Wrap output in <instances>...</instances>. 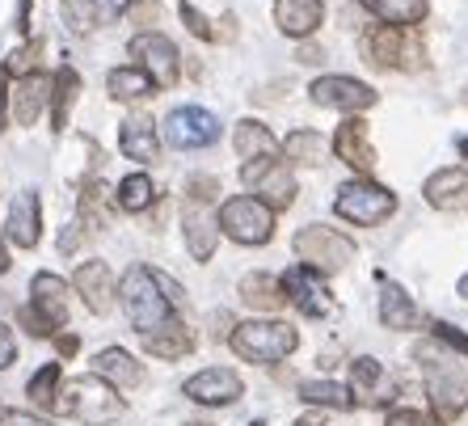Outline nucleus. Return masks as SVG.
Masks as SVG:
<instances>
[{"label":"nucleus","mask_w":468,"mask_h":426,"mask_svg":"<svg viewBox=\"0 0 468 426\" xmlns=\"http://www.w3.org/2000/svg\"><path fill=\"white\" fill-rule=\"evenodd\" d=\"M119 304H122V313H127L131 329H140V338H148V334H156V329L177 321L174 300L161 292L153 266H131V271L122 274Z\"/></svg>","instance_id":"1"},{"label":"nucleus","mask_w":468,"mask_h":426,"mask_svg":"<svg viewBox=\"0 0 468 426\" xmlns=\"http://www.w3.org/2000/svg\"><path fill=\"white\" fill-rule=\"evenodd\" d=\"M414 359L426 372V393H431V410L439 414V422H452L468 410V376L439 342H422L414 350Z\"/></svg>","instance_id":"2"},{"label":"nucleus","mask_w":468,"mask_h":426,"mask_svg":"<svg viewBox=\"0 0 468 426\" xmlns=\"http://www.w3.org/2000/svg\"><path fill=\"white\" fill-rule=\"evenodd\" d=\"M59 410H64V414H72L77 422L101 426V422L122 418L127 401H122V397L114 393L101 376H72V380L59 389Z\"/></svg>","instance_id":"3"},{"label":"nucleus","mask_w":468,"mask_h":426,"mask_svg":"<svg viewBox=\"0 0 468 426\" xmlns=\"http://www.w3.org/2000/svg\"><path fill=\"white\" fill-rule=\"evenodd\" d=\"M229 346L245 363H279L300 346V334L287 321H240L229 334Z\"/></svg>","instance_id":"4"},{"label":"nucleus","mask_w":468,"mask_h":426,"mask_svg":"<svg viewBox=\"0 0 468 426\" xmlns=\"http://www.w3.org/2000/svg\"><path fill=\"white\" fill-rule=\"evenodd\" d=\"M295 258H300V266H308V271L325 279V274H338L355 262V240L342 237L329 224H304L295 232Z\"/></svg>","instance_id":"5"},{"label":"nucleus","mask_w":468,"mask_h":426,"mask_svg":"<svg viewBox=\"0 0 468 426\" xmlns=\"http://www.w3.org/2000/svg\"><path fill=\"white\" fill-rule=\"evenodd\" d=\"M334 211H338L346 224H359V229H376L397 211V195L371 177H350L342 182L338 195H334Z\"/></svg>","instance_id":"6"},{"label":"nucleus","mask_w":468,"mask_h":426,"mask_svg":"<svg viewBox=\"0 0 468 426\" xmlns=\"http://www.w3.org/2000/svg\"><path fill=\"white\" fill-rule=\"evenodd\" d=\"M240 182L250 190L258 203H266L271 211H287L295 203V177L287 169V161L279 156H258V161H245L240 165Z\"/></svg>","instance_id":"7"},{"label":"nucleus","mask_w":468,"mask_h":426,"mask_svg":"<svg viewBox=\"0 0 468 426\" xmlns=\"http://www.w3.org/2000/svg\"><path fill=\"white\" fill-rule=\"evenodd\" d=\"M219 232L232 237L237 245H266L274 237V211L258 203L253 195H237L219 208Z\"/></svg>","instance_id":"8"},{"label":"nucleus","mask_w":468,"mask_h":426,"mask_svg":"<svg viewBox=\"0 0 468 426\" xmlns=\"http://www.w3.org/2000/svg\"><path fill=\"white\" fill-rule=\"evenodd\" d=\"M363 59L376 68H418L422 64V47L414 43L410 30H397V26H371L359 38Z\"/></svg>","instance_id":"9"},{"label":"nucleus","mask_w":468,"mask_h":426,"mask_svg":"<svg viewBox=\"0 0 468 426\" xmlns=\"http://www.w3.org/2000/svg\"><path fill=\"white\" fill-rule=\"evenodd\" d=\"M219 140V119L203 106H177L169 119H165V144L169 148H211Z\"/></svg>","instance_id":"10"},{"label":"nucleus","mask_w":468,"mask_h":426,"mask_svg":"<svg viewBox=\"0 0 468 426\" xmlns=\"http://www.w3.org/2000/svg\"><path fill=\"white\" fill-rule=\"evenodd\" d=\"M127 51H131V59H135V68L153 80V89H169L177 80V47L169 43L165 34H156V30L135 34Z\"/></svg>","instance_id":"11"},{"label":"nucleus","mask_w":468,"mask_h":426,"mask_svg":"<svg viewBox=\"0 0 468 426\" xmlns=\"http://www.w3.org/2000/svg\"><path fill=\"white\" fill-rule=\"evenodd\" d=\"M308 98L325 110H342V114H355L359 119L363 110L376 106V89L363 85L355 77H316L308 85Z\"/></svg>","instance_id":"12"},{"label":"nucleus","mask_w":468,"mask_h":426,"mask_svg":"<svg viewBox=\"0 0 468 426\" xmlns=\"http://www.w3.org/2000/svg\"><path fill=\"white\" fill-rule=\"evenodd\" d=\"M182 393L190 397L195 405H211V410H219V405L240 401L245 380H240L232 367H203V372H195L190 380L182 384Z\"/></svg>","instance_id":"13"},{"label":"nucleus","mask_w":468,"mask_h":426,"mask_svg":"<svg viewBox=\"0 0 468 426\" xmlns=\"http://www.w3.org/2000/svg\"><path fill=\"white\" fill-rule=\"evenodd\" d=\"M279 283H283V295L304 313V317H329V313H334V300H329V292H325V279H321L316 271H308V266H292Z\"/></svg>","instance_id":"14"},{"label":"nucleus","mask_w":468,"mask_h":426,"mask_svg":"<svg viewBox=\"0 0 468 426\" xmlns=\"http://www.w3.org/2000/svg\"><path fill=\"white\" fill-rule=\"evenodd\" d=\"M392 393H397V384H392V376L384 372L380 359L363 355V359L350 363V397L359 405H388Z\"/></svg>","instance_id":"15"},{"label":"nucleus","mask_w":468,"mask_h":426,"mask_svg":"<svg viewBox=\"0 0 468 426\" xmlns=\"http://www.w3.org/2000/svg\"><path fill=\"white\" fill-rule=\"evenodd\" d=\"M182 232H186L190 258H195V262H211V253H216V245H219V219L207 211V203H186Z\"/></svg>","instance_id":"16"},{"label":"nucleus","mask_w":468,"mask_h":426,"mask_svg":"<svg viewBox=\"0 0 468 426\" xmlns=\"http://www.w3.org/2000/svg\"><path fill=\"white\" fill-rule=\"evenodd\" d=\"M5 232L17 250H34L38 237H43V203L34 190H22V195L9 203V219H5Z\"/></svg>","instance_id":"17"},{"label":"nucleus","mask_w":468,"mask_h":426,"mask_svg":"<svg viewBox=\"0 0 468 426\" xmlns=\"http://www.w3.org/2000/svg\"><path fill=\"white\" fill-rule=\"evenodd\" d=\"M334 153H338V161H346L355 174L371 177V169H376V148H371V132L363 119H346L338 127V135H334Z\"/></svg>","instance_id":"18"},{"label":"nucleus","mask_w":468,"mask_h":426,"mask_svg":"<svg viewBox=\"0 0 468 426\" xmlns=\"http://www.w3.org/2000/svg\"><path fill=\"white\" fill-rule=\"evenodd\" d=\"M72 287H77V295H85V308L89 313H110V304L119 300V292H114V274H110L106 262H80L77 274H72Z\"/></svg>","instance_id":"19"},{"label":"nucleus","mask_w":468,"mask_h":426,"mask_svg":"<svg viewBox=\"0 0 468 426\" xmlns=\"http://www.w3.org/2000/svg\"><path fill=\"white\" fill-rule=\"evenodd\" d=\"M30 308L51 329H59L68 321V283L51 271H38L34 274V283H30Z\"/></svg>","instance_id":"20"},{"label":"nucleus","mask_w":468,"mask_h":426,"mask_svg":"<svg viewBox=\"0 0 468 426\" xmlns=\"http://www.w3.org/2000/svg\"><path fill=\"white\" fill-rule=\"evenodd\" d=\"M422 195L435 211H468V169H439V174H431Z\"/></svg>","instance_id":"21"},{"label":"nucleus","mask_w":468,"mask_h":426,"mask_svg":"<svg viewBox=\"0 0 468 426\" xmlns=\"http://www.w3.org/2000/svg\"><path fill=\"white\" fill-rule=\"evenodd\" d=\"M119 148L127 161H140V165H153L161 144H156V122L148 114H127L119 127Z\"/></svg>","instance_id":"22"},{"label":"nucleus","mask_w":468,"mask_h":426,"mask_svg":"<svg viewBox=\"0 0 468 426\" xmlns=\"http://www.w3.org/2000/svg\"><path fill=\"white\" fill-rule=\"evenodd\" d=\"M325 17V5L321 0H274V26L287 34V38H308L316 34Z\"/></svg>","instance_id":"23"},{"label":"nucleus","mask_w":468,"mask_h":426,"mask_svg":"<svg viewBox=\"0 0 468 426\" xmlns=\"http://www.w3.org/2000/svg\"><path fill=\"white\" fill-rule=\"evenodd\" d=\"M93 376H101V380L114 389H135V384H144V367L135 363V355H127L122 346H106L98 350V359H93Z\"/></svg>","instance_id":"24"},{"label":"nucleus","mask_w":468,"mask_h":426,"mask_svg":"<svg viewBox=\"0 0 468 426\" xmlns=\"http://www.w3.org/2000/svg\"><path fill=\"white\" fill-rule=\"evenodd\" d=\"M9 98H13V119L22 122V127H34L38 114L47 110V101H51V80H47L43 72L22 77L17 80V93H9Z\"/></svg>","instance_id":"25"},{"label":"nucleus","mask_w":468,"mask_h":426,"mask_svg":"<svg viewBox=\"0 0 468 426\" xmlns=\"http://www.w3.org/2000/svg\"><path fill=\"white\" fill-rule=\"evenodd\" d=\"M380 279V321L388 329H418V321H422V313H418V304L410 300V292L397 283H388L384 274H376Z\"/></svg>","instance_id":"26"},{"label":"nucleus","mask_w":468,"mask_h":426,"mask_svg":"<svg viewBox=\"0 0 468 426\" xmlns=\"http://www.w3.org/2000/svg\"><path fill=\"white\" fill-rule=\"evenodd\" d=\"M359 5L380 26H397V30H410V26H418L431 13L426 0H359Z\"/></svg>","instance_id":"27"},{"label":"nucleus","mask_w":468,"mask_h":426,"mask_svg":"<svg viewBox=\"0 0 468 426\" xmlns=\"http://www.w3.org/2000/svg\"><path fill=\"white\" fill-rule=\"evenodd\" d=\"M240 300L250 308H261V313H279V308L287 304V295H283V283L274 279V274L266 271H253L240 279Z\"/></svg>","instance_id":"28"},{"label":"nucleus","mask_w":468,"mask_h":426,"mask_svg":"<svg viewBox=\"0 0 468 426\" xmlns=\"http://www.w3.org/2000/svg\"><path fill=\"white\" fill-rule=\"evenodd\" d=\"M232 148H237L240 161H258V156L279 153V140H274V132L271 127H261L258 119H240L237 132H232Z\"/></svg>","instance_id":"29"},{"label":"nucleus","mask_w":468,"mask_h":426,"mask_svg":"<svg viewBox=\"0 0 468 426\" xmlns=\"http://www.w3.org/2000/svg\"><path fill=\"white\" fill-rule=\"evenodd\" d=\"M144 350H148V355H156V359H182V355H190V350H195V334H190V329H186V321L177 317L174 325H165V329H156V334H148V338H144Z\"/></svg>","instance_id":"30"},{"label":"nucleus","mask_w":468,"mask_h":426,"mask_svg":"<svg viewBox=\"0 0 468 426\" xmlns=\"http://www.w3.org/2000/svg\"><path fill=\"white\" fill-rule=\"evenodd\" d=\"M77 93H80V80H77V72L72 68H59L55 72V80H51V132L55 135H64L68 132V114H72V106H77Z\"/></svg>","instance_id":"31"},{"label":"nucleus","mask_w":468,"mask_h":426,"mask_svg":"<svg viewBox=\"0 0 468 426\" xmlns=\"http://www.w3.org/2000/svg\"><path fill=\"white\" fill-rule=\"evenodd\" d=\"M106 93L114 101H135V98H153L156 89H153V80L144 77L135 64H127V68H110L106 72Z\"/></svg>","instance_id":"32"},{"label":"nucleus","mask_w":468,"mask_h":426,"mask_svg":"<svg viewBox=\"0 0 468 426\" xmlns=\"http://www.w3.org/2000/svg\"><path fill=\"white\" fill-rule=\"evenodd\" d=\"M325 153L329 144L321 140V132H308V127H300V132H292L283 140V156L295 165H325Z\"/></svg>","instance_id":"33"},{"label":"nucleus","mask_w":468,"mask_h":426,"mask_svg":"<svg viewBox=\"0 0 468 426\" xmlns=\"http://www.w3.org/2000/svg\"><path fill=\"white\" fill-rule=\"evenodd\" d=\"M59 380H64V367H59V363H43V367L30 376L26 393H30V401L38 405V410H59Z\"/></svg>","instance_id":"34"},{"label":"nucleus","mask_w":468,"mask_h":426,"mask_svg":"<svg viewBox=\"0 0 468 426\" xmlns=\"http://www.w3.org/2000/svg\"><path fill=\"white\" fill-rule=\"evenodd\" d=\"M300 401L321 405V410H350V405H355V397H350L346 384H334V380H304V384H300Z\"/></svg>","instance_id":"35"},{"label":"nucleus","mask_w":468,"mask_h":426,"mask_svg":"<svg viewBox=\"0 0 468 426\" xmlns=\"http://www.w3.org/2000/svg\"><path fill=\"white\" fill-rule=\"evenodd\" d=\"M114 203H119L122 211H148L156 203V186L148 174H127L119 182V195H114Z\"/></svg>","instance_id":"36"},{"label":"nucleus","mask_w":468,"mask_h":426,"mask_svg":"<svg viewBox=\"0 0 468 426\" xmlns=\"http://www.w3.org/2000/svg\"><path fill=\"white\" fill-rule=\"evenodd\" d=\"M80 219H85L89 229H110V190L106 182H85V195H80Z\"/></svg>","instance_id":"37"},{"label":"nucleus","mask_w":468,"mask_h":426,"mask_svg":"<svg viewBox=\"0 0 468 426\" xmlns=\"http://www.w3.org/2000/svg\"><path fill=\"white\" fill-rule=\"evenodd\" d=\"M5 77H34V72H38V43H26V47H17V51L9 55V59H5Z\"/></svg>","instance_id":"38"},{"label":"nucleus","mask_w":468,"mask_h":426,"mask_svg":"<svg viewBox=\"0 0 468 426\" xmlns=\"http://www.w3.org/2000/svg\"><path fill=\"white\" fill-rule=\"evenodd\" d=\"M431 334H435L439 346L460 350V355L468 359V334H460V325H452V321H431Z\"/></svg>","instance_id":"39"},{"label":"nucleus","mask_w":468,"mask_h":426,"mask_svg":"<svg viewBox=\"0 0 468 426\" xmlns=\"http://www.w3.org/2000/svg\"><path fill=\"white\" fill-rule=\"evenodd\" d=\"M177 13H182V22H186V30L195 34V38H203V43H211L216 38V30H211V22L203 17V13L190 5V0H177Z\"/></svg>","instance_id":"40"},{"label":"nucleus","mask_w":468,"mask_h":426,"mask_svg":"<svg viewBox=\"0 0 468 426\" xmlns=\"http://www.w3.org/2000/svg\"><path fill=\"white\" fill-rule=\"evenodd\" d=\"M89 13H93V22H114L122 13L131 9V0H85Z\"/></svg>","instance_id":"41"},{"label":"nucleus","mask_w":468,"mask_h":426,"mask_svg":"<svg viewBox=\"0 0 468 426\" xmlns=\"http://www.w3.org/2000/svg\"><path fill=\"white\" fill-rule=\"evenodd\" d=\"M384 426H443V422L431 418V414H422V410H392Z\"/></svg>","instance_id":"42"},{"label":"nucleus","mask_w":468,"mask_h":426,"mask_svg":"<svg viewBox=\"0 0 468 426\" xmlns=\"http://www.w3.org/2000/svg\"><path fill=\"white\" fill-rule=\"evenodd\" d=\"M0 426H55V422L30 414V410H9V405H0Z\"/></svg>","instance_id":"43"},{"label":"nucleus","mask_w":468,"mask_h":426,"mask_svg":"<svg viewBox=\"0 0 468 426\" xmlns=\"http://www.w3.org/2000/svg\"><path fill=\"white\" fill-rule=\"evenodd\" d=\"M17 363V338H13V329L0 321V372Z\"/></svg>","instance_id":"44"},{"label":"nucleus","mask_w":468,"mask_h":426,"mask_svg":"<svg viewBox=\"0 0 468 426\" xmlns=\"http://www.w3.org/2000/svg\"><path fill=\"white\" fill-rule=\"evenodd\" d=\"M216 190V177H190V203H211Z\"/></svg>","instance_id":"45"},{"label":"nucleus","mask_w":468,"mask_h":426,"mask_svg":"<svg viewBox=\"0 0 468 426\" xmlns=\"http://www.w3.org/2000/svg\"><path fill=\"white\" fill-rule=\"evenodd\" d=\"M22 325H26V329H30L34 338H55V329H51V325H47V321H43V317H38V313H34V308H30V304H26V308H22Z\"/></svg>","instance_id":"46"},{"label":"nucleus","mask_w":468,"mask_h":426,"mask_svg":"<svg viewBox=\"0 0 468 426\" xmlns=\"http://www.w3.org/2000/svg\"><path fill=\"white\" fill-rule=\"evenodd\" d=\"M55 346H59V355H77L80 338H77V334H55Z\"/></svg>","instance_id":"47"},{"label":"nucleus","mask_w":468,"mask_h":426,"mask_svg":"<svg viewBox=\"0 0 468 426\" xmlns=\"http://www.w3.org/2000/svg\"><path fill=\"white\" fill-rule=\"evenodd\" d=\"M5 101H9V77H5V68H0V132H5Z\"/></svg>","instance_id":"48"},{"label":"nucleus","mask_w":468,"mask_h":426,"mask_svg":"<svg viewBox=\"0 0 468 426\" xmlns=\"http://www.w3.org/2000/svg\"><path fill=\"white\" fill-rule=\"evenodd\" d=\"M300 64H321V51L316 47H300Z\"/></svg>","instance_id":"49"},{"label":"nucleus","mask_w":468,"mask_h":426,"mask_svg":"<svg viewBox=\"0 0 468 426\" xmlns=\"http://www.w3.org/2000/svg\"><path fill=\"white\" fill-rule=\"evenodd\" d=\"M9 266H13V262H9V250L0 245V274H9Z\"/></svg>","instance_id":"50"},{"label":"nucleus","mask_w":468,"mask_h":426,"mask_svg":"<svg viewBox=\"0 0 468 426\" xmlns=\"http://www.w3.org/2000/svg\"><path fill=\"white\" fill-rule=\"evenodd\" d=\"M292 426H321V418L308 414V418H300V422H292Z\"/></svg>","instance_id":"51"},{"label":"nucleus","mask_w":468,"mask_h":426,"mask_svg":"<svg viewBox=\"0 0 468 426\" xmlns=\"http://www.w3.org/2000/svg\"><path fill=\"white\" fill-rule=\"evenodd\" d=\"M456 292H460V295H468V274H464V279H460V283H456Z\"/></svg>","instance_id":"52"},{"label":"nucleus","mask_w":468,"mask_h":426,"mask_svg":"<svg viewBox=\"0 0 468 426\" xmlns=\"http://www.w3.org/2000/svg\"><path fill=\"white\" fill-rule=\"evenodd\" d=\"M456 148H460V156H468V135H464V140L456 144Z\"/></svg>","instance_id":"53"},{"label":"nucleus","mask_w":468,"mask_h":426,"mask_svg":"<svg viewBox=\"0 0 468 426\" xmlns=\"http://www.w3.org/2000/svg\"><path fill=\"white\" fill-rule=\"evenodd\" d=\"M253 426H261V422H253Z\"/></svg>","instance_id":"54"}]
</instances>
